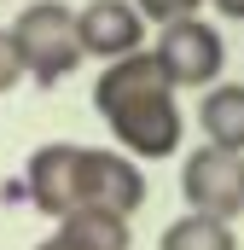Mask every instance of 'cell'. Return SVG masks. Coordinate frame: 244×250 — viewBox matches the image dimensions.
<instances>
[{
  "mask_svg": "<svg viewBox=\"0 0 244 250\" xmlns=\"http://www.w3.org/2000/svg\"><path fill=\"white\" fill-rule=\"evenodd\" d=\"M53 239L64 250H134V221L111 209H70L64 221H53Z\"/></svg>",
  "mask_w": 244,
  "mask_h": 250,
  "instance_id": "9c48e42d",
  "label": "cell"
},
{
  "mask_svg": "<svg viewBox=\"0 0 244 250\" xmlns=\"http://www.w3.org/2000/svg\"><path fill=\"white\" fill-rule=\"evenodd\" d=\"M18 82H23V64H18V53H12V35L0 29V99H6Z\"/></svg>",
  "mask_w": 244,
  "mask_h": 250,
  "instance_id": "7c38bea8",
  "label": "cell"
},
{
  "mask_svg": "<svg viewBox=\"0 0 244 250\" xmlns=\"http://www.w3.org/2000/svg\"><path fill=\"white\" fill-rule=\"evenodd\" d=\"M198 6H203V0H134V12H140L145 23H157V29H169V23H181V18H198Z\"/></svg>",
  "mask_w": 244,
  "mask_h": 250,
  "instance_id": "8fae6325",
  "label": "cell"
},
{
  "mask_svg": "<svg viewBox=\"0 0 244 250\" xmlns=\"http://www.w3.org/2000/svg\"><path fill=\"white\" fill-rule=\"evenodd\" d=\"M151 59H157L163 82H169L175 93H209V87L221 82V70H227V41H221L215 23H203V18H181V23L157 29Z\"/></svg>",
  "mask_w": 244,
  "mask_h": 250,
  "instance_id": "3957f363",
  "label": "cell"
},
{
  "mask_svg": "<svg viewBox=\"0 0 244 250\" xmlns=\"http://www.w3.org/2000/svg\"><path fill=\"white\" fill-rule=\"evenodd\" d=\"M157 250H239V233H233V221H215V215H192L186 209L181 221L163 227Z\"/></svg>",
  "mask_w": 244,
  "mask_h": 250,
  "instance_id": "30bf717a",
  "label": "cell"
},
{
  "mask_svg": "<svg viewBox=\"0 0 244 250\" xmlns=\"http://www.w3.org/2000/svg\"><path fill=\"white\" fill-rule=\"evenodd\" d=\"M35 250H64V245H59V239H41V245H35Z\"/></svg>",
  "mask_w": 244,
  "mask_h": 250,
  "instance_id": "5bb4252c",
  "label": "cell"
},
{
  "mask_svg": "<svg viewBox=\"0 0 244 250\" xmlns=\"http://www.w3.org/2000/svg\"><path fill=\"white\" fill-rule=\"evenodd\" d=\"M181 198L192 215H215V221H239L244 215V157L198 146L181 163Z\"/></svg>",
  "mask_w": 244,
  "mask_h": 250,
  "instance_id": "277c9868",
  "label": "cell"
},
{
  "mask_svg": "<svg viewBox=\"0 0 244 250\" xmlns=\"http://www.w3.org/2000/svg\"><path fill=\"white\" fill-rule=\"evenodd\" d=\"M145 204V169L111 146H81V209H111L128 215Z\"/></svg>",
  "mask_w": 244,
  "mask_h": 250,
  "instance_id": "52a82bcc",
  "label": "cell"
},
{
  "mask_svg": "<svg viewBox=\"0 0 244 250\" xmlns=\"http://www.w3.org/2000/svg\"><path fill=\"white\" fill-rule=\"evenodd\" d=\"M209 6H215L221 18H239V23H244V0H209Z\"/></svg>",
  "mask_w": 244,
  "mask_h": 250,
  "instance_id": "4fadbf2b",
  "label": "cell"
},
{
  "mask_svg": "<svg viewBox=\"0 0 244 250\" xmlns=\"http://www.w3.org/2000/svg\"><path fill=\"white\" fill-rule=\"evenodd\" d=\"M12 53L23 64V76L35 87H59L64 76L81 70V47H76V6L64 0H29L12 18Z\"/></svg>",
  "mask_w": 244,
  "mask_h": 250,
  "instance_id": "7a4b0ae2",
  "label": "cell"
},
{
  "mask_svg": "<svg viewBox=\"0 0 244 250\" xmlns=\"http://www.w3.org/2000/svg\"><path fill=\"white\" fill-rule=\"evenodd\" d=\"M93 111L105 117L117 151H122V157H134V163H145V157L163 163V157L181 151V140H186L181 93L163 82L151 47L99 70V82H93Z\"/></svg>",
  "mask_w": 244,
  "mask_h": 250,
  "instance_id": "6da1fadb",
  "label": "cell"
},
{
  "mask_svg": "<svg viewBox=\"0 0 244 250\" xmlns=\"http://www.w3.org/2000/svg\"><path fill=\"white\" fill-rule=\"evenodd\" d=\"M76 47L81 59H99V64H117L145 53V18L134 12V0H87L76 6Z\"/></svg>",
  "mask_w": 244,
  "mask_h": 250,
  "instance_id": "8992f818",
  "label": "cell"
},
{
  "mask_svg": "<svg viewBox=\"0 0 244 250\" xmlns=\"http://www.w3.org/2000/svg\"><path fill=\"white\" fill-rule=\"evenodd\" d=\"M198 134L203 146L244 157V82H215L198 99Z\"/></svg>",
  "mask_w": 244,
  "mask_h": 250,
  "instance_id": "ba28073f",
  "label": "cell"
},
{
  "mask_svg": "<svg viewBox=\"0 0 244 250\" xmlns=\"http://www.w3.org/2000/svg\"><path fill=\"white\" fill-rule=\"evenodd\" d=\"M23 198L47 215L64 221L70 209H81V146L76 140H47L29 151L23 163Z\"/></svg>",
  "mask_w": 244,
  "mask_h": 250,
  "instance_id": "5b68a950",
  "label": "cell"
}]
</instances>
